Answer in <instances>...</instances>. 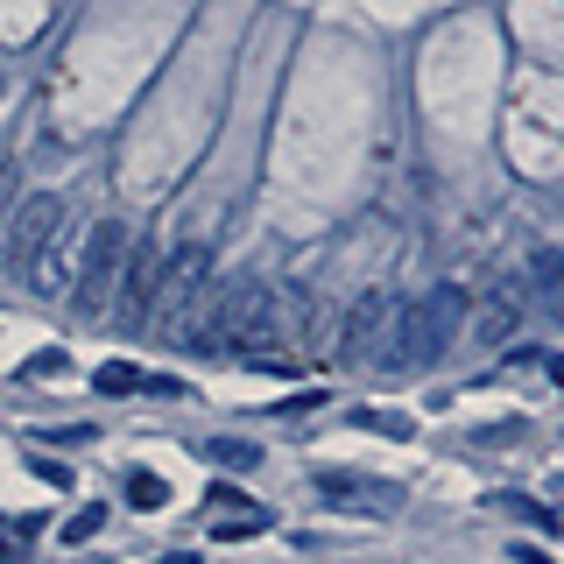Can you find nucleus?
Masks as SVG:
<instances>
[{
  "label": "nucleus",
  "mask_w": 564,
  "mask_h": 564,
  "mask_svg": "<svg viewBox=\"0 0 564 564\" xmlns=\"http://www.w3.org/2000/svg\"><path fill=\"white\" fill-rule=\"evenodd\" d=\"M99 522H106V508H78V516L64 522V543H93V536H99Z\"/></svg>",
  "instance_id": "13"
},
{
  "label": "nucleus",
  "mask_w": 564,
  "mask_h": 564,
  "mask_svg": "<svg viewBox=\"0 0 564 564\" xmlns=\"http://www.w3.org/2000/svg\"><path fill=\"white\" fill-rule=\"evenodd\" d=\"M205 508H212V536L219 543H240V536H261V529H269V516H261L247 494H234V487H212Z\"/></svg>",
  "instance_id": "7"
},
{
  "label": "nucleus",
  "mask_w": 564,
  "mask_h": 564,
  "mask_svg": "<svg viewBox=\"0 0 564 564\" xmlns=\"http://www.w3.org/2000/svg\"><path fill=\"white\" fill-rule=\"evenodd\" d=\"M0 93H8V70H0Z\"/></svg>",
  "instance_id": "21"
},
{
  "label": "nucleus",
  "mask_w": 564,
  "mask_h": 564,
  "mask_svg": "<svg viewBox=\"0 0 564 564\" xmlns=\"http://www.w3.org/2000/svg\"><path fill=\"white\" fill-rule=\"evenodd\" d=\"M367 423V431H381V437H410V423H402V416H360Z\"/></svg>",
  "instance_id": "16"
},
{
  "label": "nucleus",
  "mask_w": 564,
  "mask_h": 564,
  "mask_svg": "<svg viewBox=\"0 0 564 564\" xmlns=\"http://www.w3.org/2000/svg\"><path fill=\"white\" fill-rule=\"evenodd\" d=\"M128 501L134 508H170V487L155 480V473H128Z\"/></svg>",
  "instance_id": "12"
},
{
  "label": "nucleus",
  "mask_w": 564,
  "mask_h": 564,
  "mask_svg": "<svg viewBox=\"0 0 564 564\" xmlns=\"http://www.w3.org/2000/svg\"><path fill=\"white\" fill-rule=\"evenodd\" d=\"M551 375H557V388H564V352H557V360H551Z\"/></svg>",
  "instance_id": "20"
},
{
  "label": "nucleus",
  "mask_w": 564,
  "mask_h": 564,
  "mask_svg": "<svg viewBox=\"0 0 564 564\" xmlns=\"http://www.w3.org/2000/svg\"><path fill=\"white\" fill-rule=\"evenodd\" d=\"M516 325H522V296H516V290H494V296H487V317H480V339L501 346Z\"/></svg>",
  "instance_id": "8"
},
{
  "label": "nucleus",
  "mask_w": 564,
  "mask_h": 564,
  "mask_svg": "<svg viewBox=\"0 0 564 564\" xmlns=\"http://www.w3.org/2000/svg\"><path fill=\"white\" fill-rule=\"evenodd\" d=\"M141 381H149V375H141V367H128V360H106L99 375H93V388H99V395H134Z\"/></svg>",
  "instance_id": "10"
},
{
  "label": "nucleus",
  "mask_w": 564,
  "mask_h": 564,
  "mask_svg": "<svg viewBox=\"0 0 564 564\" xmlns=\"http://www.w3.org/2000/svg\"><path fill=\"white\" fill-rule=\"evenodd\" d=\"M205 269H212L205 247H176V254H163V296H155V304H163V311H191L198 290H205Z\"/></svg>",
  "instance_id": "6"
},
{
  "label": "nucleus",
  "mask_w": 564,
  "mask_h": 564,
  "mask_svg": "<svg viewBox=\"0 0 564 564\" xmlns=\"http://www.w3.org/2000/svg\"><path fill=\"white\" fill-rule=\"evenodd\" d=\"M0 557H14V536H8V529H0Z\"/></svg>",
  "instance_id": "19"
},
{
  "label": "nucleus",
  "mask_w": 564,
  "mask_h": 564,
  "mask_svg": "<svg viewBox=\"0 0 564 564\" xmlns=\"http://www.w3.org/2000/svg\"><path fill=\"white\" fill-rule=\"evenodd\" d=\"M508 564H551V557H543L536 543H516V551H508Z\"/></svg>",
  "instance_id": "17"
},
{
  "label": "nucleus",
  "mask_w": 564,
  "mask_h": 564,
  "mask_svg": "<svg viewBox=\"0 0 564 564\" xmlns=\"http://www.w3.org/2000/svg\"><path fill=\"white\" fill-rule=\"evenodd\" d=\"M8 212H14V163H0V226H8Z\"/></svg>",
  "instance_id": "15"
},
{
  "label": "nucleus",
  "mask_w": 564,
  "mask_h": 564,
  "mask_svg": "<svg viewBox=\"0 0 564 564\" xmlns=\"http://www.w3.org/2000/svg\"><path fill=\"white\" fill-rule=\"evenodd\" d=\"M128 247H134L128 226H120V219H99L93 240H85V269H78V282H70V304H78V311H106V296H113V282H120V261H128Z\"/></svg>",
  "instance_id": "3"
},
{
  "label": "nucleus",
  "mask_w": 564,
  "mask_h": 564,
  "mask_svg": "<svg viewBox=\"0 0 564 564\" xmlns=\"http://www.w3.org/2000/svg\"><path fill=\"white\" fill-rule=\"evenodd\" d=\"M29 375H64V352H57V346H43V352H29Z\"/></svg>",
  "instance_id": "14"
},
{
  "label": "nucleus",
  "mask_w": 564,
  "mask_h": 564,
  "mask_svg": "<svg viewBox=\"0 0 564 564\" xmlns=\"http://www.w3.org/2000/svg\"><path fill=\"white\" fill-rule=\"evenodd\" d=\"M388 290H360L346 304V317H339V339H332V352H339V367H352V360H375V346H381V332H388Z\"/></svg>",
  "instance_id": "4"
},
{
  "label": "nucleus",
  "mask_w": 564,
  "mask_h": 564,
  "mask_svg": "<svg viewBox=\"0 0 564 564\" xmlns=\"http://www.w3.org/2000/svg\"><path fill=\"white\" fill-rule=\"evenodd\" d=\"M50 234H64V198H57V191L14 198V212H8V254H14V261H35Z\"/></svg>",
  "instance_id": "5"
},
{
  "label": "nucleus",
  "mask_w": 564,
  "mask_h": 564,
  "mask_svg": "<svg viewBox=\"0 0 564 564\" xmlns=\"http://www.w3.org/2000/svg\"><path fill=\"white\" fill-rule=\"evenodd\" d=\"M155 296H163V240H134L128 261H120V282H113V317L120 332H141L155 317Z\"/></svg>",
  "instance_id": "2"
},
{
  "label": "nucleus",
  "mask_w": 564,
  "mask_h": 564,
  "mask_svg": "<svg viewBox=\"0 0 564 564\" xmlns=\"http://www.w3.org/2000/svg\"><path fill=\"white\" fill-rule=\"evenodd\" d=\"M551 311H557V325H564V275L551 282Z\"/></svg>",
  "instance_id": "18"
},
{
  "label": "nucleus",
  "mask_w": 564,
  "mask_h": 564,
  "mask_svg": "<svg viewBox=\"0 0 564 564\" xmlns=\"http://www.w3.org/2000/svg\"><path fill=\"white\" fill-rule=\"evenodd\" d=\"M275 332H282V296L269 282H240L219 304V317H212V332H191V346L198 352H226V346L261 352V346H275Z\"/></svg>",
  "instance_id": "1"
},
{
  "label": "nucleus",
  "mask_w": 564,
  "mask_h": 564,
  "mask_svg": "<svg viewBox=\"0 0 564 564\" xmlns=\"http://www.w3.org/2000/svg\"><path fill=\"white\" fill-rule=\"evenodd\" d=\"M205 458H212V466H234V473H254V466H261V452L247 445V437H212Z\"/></svg>",
  "instance_id": "9"
},
{
  "label": "nucleus",
  "mask_w": 564,
  "mask_h": 564,
  "mask_svg": "<svg viewBox=\"0 0 564 564\" xmlns=\"http://www.w3.org/2000/svg\"><path fill=\"white\" fill-rule=\"evenodd\" d=\"M501 508H508V516H522V522H536V529H551V536H557V516H551V508H543V501H529V494H501Z\"/></svg>",
  "instance_id": "11"
}]
</instances>
